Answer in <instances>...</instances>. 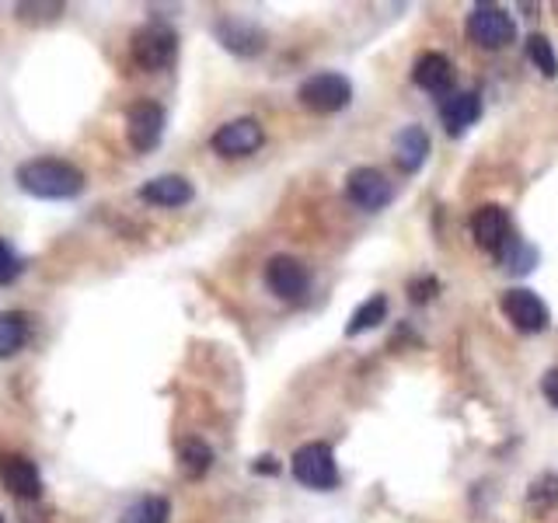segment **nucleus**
Here are the masks:
<instances>
[{"instance_id":"obj_3","label":"nucleus","mask_w":558,"mask_h":523,"mask_svg":"<svg viewBox=\"0 0 558 523\" xmlns=\"http://www.w3.org/2000/svg\"><path fill=\"white\" fill-rule=\"evenodd\" d=\"M464 32H468L471 42L488 49V52L506 49L517 39L513 17H510V11L499 8V4H475V8H471L468 22H464Z\"/></svg>"},{"instance_id":"obj_24","label":"nucleus","mask_w":558,"mask_h":523,"mask_svg":"<svg viewBox=\"0 0 558 523\" xmlns=\"http://www.w3.org/2000/svg\"><path fill=\"white\" fill-rule=\"evenodd\" d=\"M527 60L541 70L545 77L558 74V57H555V46L545 39V35H531L527 39Z\"/></svg>"},{"instance_id":"obj_6","label":"nucleus","mask_w":558,"mask_h":523,"mask_svg":"<svg viewBox=\"0 0 558 523\" xmlns=\"http://www.w3.org/2000/svg\"><path fill=\"white\" fill-rule=\"evenodd\" d=\"M502 314H506V321H510L517 331H527V336H537V331H545L551 325V311L548 304L541 301V296L527 287H513V290H506L502 293V301H499Z\"/></svg>"},{"instance_id":"obj_12","label":"nucleus","mask_w":558,"mask_h":523,"mask_svg":"<svg viewBox=\"0 0 558 523\" xmlns=\"http://www.w3.org/2000/svg\"><path fill=\"white\" fill-rule=\"evenodd\" d=\"M214 35L227 52H234V57H244V60L258 57V52L266 49V32L252 22H244V17H231V14L217 17Z\"/></svg>"},{"instance_id":"obj_1","label":"nucleus","mask_w":558,"mask_h":523,"mask_svg":"<svg viewBox=\"0 0 558 523\" xmlns=\"http://www.w3.org/2000/svg\"><path fill=\"white\" fill-rule=\"evenodd\" d=\"M14 182L32 199L60 203V199H77L81 196L84 185H87V174L77 165L60 161V157H35V161L17 165Z\"/></svg>"},{"instance_id":"obj_11","label":"nucleus","mask_w":558,"mask_h":523,"mask_svg":"<svg viewBox=\"0 0 558 523\" xmlns=\"http://www.w3.org/2000/svg\"><path fill=\"white\" fill-rule=\"evenodd\" d=\"M345 196L353 199L360 209L377 214V209H384L395 199V185L384 179L377 168H353L345 179Z\"/></svg>"},{"instance_id":"obj_5","label":"nucleus","mask_w":558,"mask_h":523,"mask_svg":"<svg viewBox=\"0 0 558 523\" xmlns=\"http://www.w3.org/2000/svg\"><path fill=\"white\" fill-rule=\"evenodd\" d=\"M290 471L296 482L307 488H318V492H328V488L339 485V464H336V453H331L328 443L296 447L290 458Z\"/></svg>"},{"instance_id":"obj_22","label":"nucleus","mask_w":558,"mask_h":523,"mask_svg":"<svg viewBox=\"0 0 558 523\" xmlns=\"http://www.w3.org/2000/svg\"><path fill=\"white\" fill-rule=\"evenodd\" d=\"M17 11V22H28V25H52V22H60V14H63V4L60 0H22V4L14 8Z\"/></svg>"},{"instance_id":"obj_16","label":"nucleus","mask_w":558,"mask_h":523,"mask_svg":"<svg viewBox=\"0 0 558 523\" xmlns=\"http://www.w3.org/2000/svg\"><path fill=\"white\" fill-rule=\"evenodd\" d=\"M482 115V98L475 92H458V95H447L440 105V119H444V130L450 136H461L468 126H475Z\"/></svg>"},{"instance_id":"obj_9","label":"nucleus","mask_w":558,"mask_h":523,"mask_svg":"<svg viewBox=\"0 0 558 523\" xmlns=\"http://www.w3.org/2000/svg\"><path fill=\"white\" fill-rule=\"evenodd\" d=\"M262 144H266V130H262V122L252 115L223 122V126L209 136V147H214L220 157H248Z\"/></svg>"},{"instance_id":"obj_27","label":"nucleus","mask_w":558,"mask_h":523,"mask_svg":"<svg viewBox=\"0 0 558 523\" xmlns=\"http://www.w3.org/2000/svg\"><path fill=\"white\" fill-rule=\"evenodd\" d=\"M436 290H440V283H436L433 276L412 279V283H409V296H412L415 304H426V301H433V296H436Z\"/></svg>"},{"instance_id":"obj_13","label":"nucleus","mask_w":558,"mask_h":523,"mask_svg":"<svg viewBox=\"0 0 558 523\" xmlns=\"http://www.w3.org/2000/svg\"><path fill=\"white\" fill-rule=\"evenodd\" d=\"M0 482L17 499H39L43 496V471L25 453H8L0 458Z\"/></svg>"},{"instance_id":"obj_4","label":"nucleus","mask_w":558,"mask_h":523,"mask_svg":"<svg viewBox=\"0 0 558 523\" xmlns=\"http://www.w3.org/2000/svg\"><path fill=\"white\" fill-rule=\"evenodd\" d=\"M296 98H301L307 112L331 115V112H342L345 105L353 101V84H349L342 74H336V70H322V74H311L301 84Z\"/></svg>"},{"instance_id":"obj_21","label":"nucleus","mask_w":558,"mask_h":523,"mask_svg":"<svg viewBox=\"0 0 558 523\" xmlns=\"http://www.w3.org/2000/svg\"><path fill=\"white\" fill-rule=\"evenodd\" d=\"M168 516H171V502L165 496H144L133 506H126L119 523H168Z\"/></svg>"},{"instance_id":"obj_10","label":"nucleus","mask_w":558,"mask_h":523,"mask_svg":"<svg viewBox=\"0 0 558 523\" xmlns=\"http://www.w3.org/2000/svg\"><path fill=\"white\" fill-rule=\"evenodd\" d=\"M266 287L272 290V296H279V301H301L311 287V276L301 258L272 255L266 262Z\"/></svg>"},{"instance_id":"obj_19","label":"nucleus","mask_w":558,"mask_h":523,"mask_svg":"<svg viewBox=\"0 0 558 523\" xmlns=\"http://www.w3.org/2000/svg\"><path fill=\"white\" fill-rule=\"evenodd\" d=\"M179 467L185 478H203L214 467V447L199 440V436H189V440L179 443Z\"/></svg>"},{"instance_id":"obj_8","label":"nucleus","mask_w":558,"mask_h":523,"mask_svg":"<svg viewBox=\"0 0 558 523\" xmlns=\"http://www.w3.org/2000/svg\"><path fill=\"white\" fill-rule=\"evenodd\" d=\"M471 238L482 252H488L493 258H499L506 252V244L513 241V227H510V214L496 203H485L471 214Z\"/></svg>"},{"instance_id":"obj_23","label":"nucleus","mask_w":558,"mask_h":523,"mask_svg":"<svg viewBox=\"0 0 558 523\" xmlns=\"http://www.w3.org/2000/svg\"><path fill=\"white\" fill-rule=\"evenodd\" d=\"M499 262H502V269H510V272L523 276V272H531V269L537 266V252L531 248L527 241H520V238L513 234V241L506 244V252L499 255Z\"/></svg>"},{"instance_id":"obj_18","label":"nucleus","mask_w":558,"mask_h":523,"mask_svg":"<svg viewBox=\"0 0 558 523\" xmlns=\"http://www.w3.org/2000/svg\"><path fill=\"white\" fill-rule=\"evenodd\" d=\"M28 342V314L25 311H0V360H11Z\"/></svg>"},{"instance_id":"obj_25","label":"nucleus","mask_w":558,"mask_h":523,"mask_svg":"<svg viewBox=\"0 0 558 523\" xmlns=\"http://www.w3.org/2000/svg\"><path fill=\"white\" fill-rule=\"evenodd\" d=\"M527 502L537 506V510H551L558 506V475H541L531 482V492H527Z\"/></svg>"},{"instance_id":"obj_15","label":"nucleus","mask_w":558,"mask_h":523,"mask_svg":"<svg viewBox=\"0 0 558 523\" xmlns=\"http://www.w3.org/2000/svg\"><path fill=\"white\" fill-rule=\"evenodd\" d=\"M192 196H196V188H192V182L182 179V174H157V179H150L140 188V199L150 206H165V209H179L192 203Z\"/></svg>"},{"instance_id":"obj_26","label":"nucleus","mask_w":558,"mask_h":523,"mask_svg":"<svg viewBox=\"0 0 558 523\" xmlns=\"http://www.w3.org/2000/svg\"><path fill=\"white\" fill-rule=\"evenodd\" d=\"M22 258H17V252L11 248V244L0 238V283H14L17 276H22Z\"/></svg>"},{"instance_id":"obj_7","label":"nucleus","mask_w":558,"mask_h":523,"mask_svg":"<svg viewBox=\"0 0 558 523\" xmlns=\"http://www.w3.org/2000/svg\"><path fill=\"white\" fill-rule=\"evenodd\" d=\"M168 115L157 101H133L126 109V139L136 154H150L161 144Z\"/></svg>"},{"instance_id":"obj_20","label":"nucleus","mask_w":558,"mask_h":523,"mask_svg":"<svg viewBox=\"0 0 558 523\" xmlns=\"http://www.w3.org/2000/svg\"><path fill=\"white\" fill-rule=\"evenodd\" d=\"M384 318H388V296H384V293L366 296V301L353 311V318H349L345 336H349V339H356V336H363V331L377 328Z\"/></svg>"},{"instance_id":"obj_29","label":"nucleus","mask_w":558,"mask_h":523,"mask_svg":"<svg viewBox=\"0 0 558 523\" xmlns=\"http://www.w3.org/2000/svg\"><path fill=\"white\" fill-rule=\"evenodd\" d=\"M0 523H4V516H0Z\"/></svg>"},{"instance_id":"obj_28","label":"nucleus","mask_w":558,"mask_h":523,"mask_svg":"<svg viewBox=\"0 0 558 523\" xmlns=\"http://www.w3.org/2000/svg\"><path fill=\"white\" fill-rule=\"evenodd\" d=\"M541 391H545L548 405L558 412V370H548V374H545V380H541Z\"/></svg>"},{"instance_id":"obj_14","label":"nucleus","mask_w":558,"mask_h":523,"mask_svg":"<svg viewBox=\"0 0 558 523\" xmlns=\"http://www.w3.org/2000/svg\"><path fill=\"white\" fill-rule=\"evenodd\" d=\"M412 81H415V87H423V92L447 98L453 87V63L444 57V52H423L412 66Z\"/></svg>"},{"instance_id":"obj_2","label":"nucleus","mask_w":558,"mask_h":523,"mask_svg":"<svg viewBox=\"0 0 558 523\" xmlns=\"http://www.w3.org/2000/svg\"><path fill=\"white\" fill-rule=\"evenodd\" d=\"M130 52L140 70H147V74H165V70H171L174 60H179V32L165 22H150L133 32Z\"/></svg>"},{"instance_id":"obj_17","label":"nucleus","mask_w":558,"mask_h":523,"mask_svg":"<svg viewBox=\"0 0 558 523\" xmlns=\"http://www.w3.org/2000/svg\"><path fill=\"white\" fill-rule=\"evenodd\" d=\"M426 157H429V136L423 126H405L395 136V161L401 171L415 174L426 165Z\"/></svg>"}]
</instances>
